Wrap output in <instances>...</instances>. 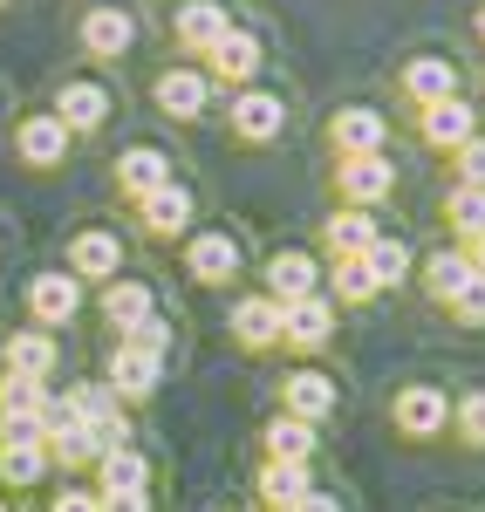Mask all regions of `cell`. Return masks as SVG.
Segmentation results:
<instances>
[{
	"label": "cell",
	"instance_id": "obj_1",
	"mask_svg": "<svg viewBox=\"0 0 485 512\" xmlns=\"http://www.w3.org/2000/svg\"><path fill=\"white\" fill-rule=\"evenodd\" d=\"M233 35V21H226V0H185L178 7V41L192 48V55H212L219 41Z\"/></svg>",
	"mask_w": 485,
	"mask_h": 512
},
{
	"label": "cell",
	"instance_id": "obj_2",
	"mask_svg": "<svg viewBox=\"0 0 485 512\" xmlns=\"http://www.w3.org/2000/svg\"><path fill=\"white\" fill-rule=\"evenodd\" d=\"M130 41H137V21H130L123 7H89V14H82V48H89V55L117 62Z\"/></svg>",
	"mask_w": 485,
	"mask_h": 512
},
{
	"label": "cell",
	"instance_id": "obj_3",
	"mask_svg": "<svg viewBox=\"0 0 485 512\" xmlns=\"http://www.w3.org/2000/svg\"><path fill=\"white\" fill-rule=\"evenodd\" d=\"M328 328H335V308H328L322 294H308V301H287V308H281V342H294V349H322Z\"/></svg>",
	"mask_w": 485,
	"mask_h": 512
},
{
	"label": "cell",
	"instance_id": "obj_4",
	"mask_svg": "<svg viewBox=\"0 0 485 512\" xmlns=\"http://www.w3.org/2000/svg\"><path fill=\"white\" fill-rule=\"evenodd\" d=\"M233 130L240 137H253V144H267V137H281V123H287V110H281V96H267V89H246V96H233Z\"/></svg>",
	"mask_w": 485,
	"mask_h": 512
},
{
	"label": "cell",
	"instance_id": "obj_5",
	"mask_svg": "<svg viewBox=\"0 0 485 512\" xmlns=\"http://www.w3.org/2000/svg\"><path fill=\"white\" fill-rule=\"evenodd\" d=\"M205 89H212V82H205L199 69H164L158 76V110L178 117V123H192V117H205Z\"/></svg>",
	"mask_w": 485,
	"mask_h": 512
},
{
	"label": "cell",
	"instance_id": "obj_6",
	"mask_svg": "<svg viewBox=\"0 0 485 512\" xmlns=\"http://www.w3.org/2000/svg\"><path fill=\"white\" fill-rule=\"evenodd\" d=\"M328 137H335L342 158H376V151H383V117H376V110H335Z\"/></svg>",
	"mask_w": 485,
	"mask_h": 512
},
{
	"label": "cell",
	"instance_id": "obj_7",
	"mask_svg": "<svg viewBox=\"0 0 485 512\" xmlns=\"http://www.w3.org/2000/svg\"><path fill=\"white\" fill-rule=\"evenodd\" d=\"M472 130H479V117H472V103H458V96L424 110V144H438V151H465Z\"/></svg>",
	"mask_w": 485,
	"mask_h": 512
},
{
	"label": "cell",
	"instance_id": "obj_8",
	"mask_svg": "<svg viewBox=\"0 0 485 512\" xmlns=\"http://www.w3.org/2000/svg\"><path fill=\"white\" fill-rule=\"evenodd\" d=\"M404 89H410V103H424V110L431 103H451L458 96V69H451L445 55H417L404 69Z\"/></svg>",
	"mask_w": 485,
	"mask_h": 512
},
{
	"label": "cell",
	"instance_id": "obj_9",
	"mask_svg": "<svg viewBox=\"0 0 485 512\" xmlns=\"http://www.w3.org/2000/svg\"><path fill=\"white\" fill-rule=\"evenodd\" d=\"M445 417H451V403H445V390H431V383H410V390L397 396V424H404L410 437L445 431Z\"/></svg>",
	"mask_w": 485,
	"mask_h": 512
},
{
	"label": "cell",
	"instance_id": "obj_10",
	"mask_svg": "<svg viewBox=\"0 0 485 512\" xmlns=\"http://www.w3.org/2000/svg\"><path fill=\"white\" fill-rule=\"evenodd\" d=\"M158 369H164V355L137 349V342H117V355H110V376H117L123 396H151L158 390Z\"/></svg>",
	"mask_w": 485,
	"mask_h": 512
},
{
	"label": "cell",
	"instance_id": "obj_11",
	"mask_svg": "<svg viewBox=\"0 0 485 512\" xmlns=\"http://www.w3.org/2000/svg\"><path fill=\"white\" fill-rule=\"evenodd\" d=\"M55 117H62V130H96V123L110 117V96H103L96 82H62Z\"/></svg>",
	"mask_w": 485,
	"mask_h": 512
},
{
	"label": "cell",
	"instance_id": "obj_12",
	"mask_svg": "<svg viewBox=\"0 0 485 512\" xmlns=\"http://www.w3.org/2000/svg\"><path fill=\"white\" fill-rule=\"evenodd\" d=\"M117 178H123V192H130V198H151V192L171 185V164H164L151 144H137V151H123V158H117Z\"/></svg>",
	"mask_w": 485,
	"mask_h": 512
},
{
	"label": "cell",
	"instance_id": "obj_13",
	"mask_svg": "<svg viewBox=\"0 0 485 512\" xmlns=\"http://www.w3.org/2000/svg\"><path fill=\"white\" fill-rule=\"evenodd\" d=\"M28 308H35V321H48V328H55V321H69L82 308V287L69 274H41L35 287H28Z\"/></svg>",
	"mask_w": 485,
	"mask_h": 512
},
{
	"label": "cell",
	"instance_id": "obj_14",
	"mask_svg": "<svg viewBox=\"0 0 485 512\" xmlns=\"http://www.w3.org/2000/svg\"><path fill=\"white\" fill-rule=\"evenodd\" d=\"M335 185H342L349 205H369V198L390 192V164H383V158H342V164H335Z\"/></svg>",
	"mask_w": 485,
	"mask_h": 512
},
{
	"label": "cell",
	"instance_id": "obj_15",
	"mask_svg": "<svg viewBox=\"0 0 485 512\" xmlns=\"http://www.w3.org/2000/svg\"><path fill=\"white\" fill-rule=\"evenodd\" d=\"M267 287H274V301H308V294H315V260H308V253H274V260H267Z\"/></svg>",
	"mask_w": 485,
	"mask_h": 512
},
{
	"label": "cell",
	"instance_id": "obj_16",
	"mask_svg": "<svg viewBox=\"0 0 485 512\" xmlns=\"http://www.w3.org/2000/svg\"><path fill=\"white\" fill-rule=\"evenodd\" d=\"M205 62H212V76H219V82H253V69H260V41L246 35V28H233Z\"/></svg>",
	"mask_w": 485,
	"mask_h": 512
},
{
	"label": "cell",
	"instance_id": "obj_17",
	"mask_svg": "<svg viewBox=\"0 0 485 512\" xmlns=\"http://www.w3.org/2000/svg\"><path fill=\"white\" fill-rule=\"evenodd\" d=\"M335 410V383L315 376V369H301V376H287V417H301V424H315Z\"/></svg>",
	"mask_w": 485,
	"mask_h": 512
},
{
	"label": "cell",
	"instance_id": "obj_18",
	"mask_svg": "<svg viewBox=\"0 0 485 512\" xmlns=\"http://www.w3.org/2000/svg\"><path fill=\"white\" fill-rule=\"evenodd\" d=\"M103 315H110V328H137V321H151V287L144 280H110V294H103Z\"/></svg>",
	"mask_w": 485,
	"mask_h": 512
},
{
	"label": "cell",
	"instance_id": "obj_19",
	"mask_svg": "<svg viewBox=\"0 0 485 512\" xmlns=\"http://www.w3.org/2000/svg\"><path fill=\"white\" fill-rule=\"evenodd\" d=\"M62 151H69L62 117H28V123H21V158H28V164H62Z\"/></svg>",
	"mask_w": 485,
	"mask_h": 512
},
{
	"label": "cell",
	"instance_id": "obj_20",
	"mask_svg": "<svg viewBox=\"0 0 485 512\" xmlns=\"http://www.w3.org/2000/svg\"><path fill=\"white\" fill-rule=\"evenodd\" d=\"M233 335H240L246 349H267V342H281V301H240V315H233Z\"/></svg>",
	"mask_w": 485,
	"mask_h": 512
},
{
	"label": "cell",
	"instance_id": "obj_21",
	"mask_svg": "<svg viewBox=\"0 0 485 512\" xmlns=\"http://www.w3.org/2000/svg\"><path fill=\"white\" fill-rule=\"evenodd\" d=\"M192 274H199V280H233V274H240V246H233L226 233L192 239Z\"/></svg>",
	"mask_w": 485,
	"mask_h": 512
},
{
	"label": "cell",
	"instance_id": "obj_22",
	"mask_svg": "<svg viewBox=\"0 0 485 512\" xmlns=\"http://www.w3.org/2000/svg\"><path fill=\"white\" fill-rule=\"evenodd\" d=\"M48 451H55L62 465H89V458H103V437L69 417V424H48Z\"/></svg>",
	"mask_w": 485,
	"mask_h": 512
},
{
	"label": "cell",
	"instance_id": "obj_23",
	"mask_svg": "<svg viewBox=\"0 0 485 512\" xmlns=\"http://www.w3.org/2000/svg\"><path fill=\"white\" fill-rule=\"evenodd\" d=\"M48 369H55V342H48V335H14V342H7V376L41 383Z\"/></svg>",
	"mask_w": 485,
	"mask_h": 512
},
{
	"label": "cell",
	"instance_id": "obj_24",
	"mask_svg": "<svg viewBox=\"0 0 485 512\" xmlns=\"http://www.w3.org/2000/svg\"><path fill=\"white\" fill-rule=\"evenodd\" d=\"M137 205H144V226H151V233H185V219H192V198L178 192V185L137 198Z\"/></svg>",
	"mask_w": 485,
	"mask_h": 512
},
{
	"label": "cell",
	"instance_id": "obj_25",
	"mask_svg": "<svg viewBox=\"0 0 485 512\" xmlns=\"http://www.w3.org/2000/svg\"><path fill=\"white\" fill-rule=\"evenodd\" d=\"M424 274H431V280H424V287H431V301H458V294L472 287V274H479V267H472L465 253H438Z\"/></svg>",
	"mask_w": 485,
	"mask_h": 512
},
{
	"label": "cell",
	"instance_id": "obj_26",
	"mask_svg": "<svg viewBox=\"0 0 485 512\" xmlns=\"http://www.w3.org/2000/svg\"><path fill=\"white\" fill-rule=\"evenodd\" d=\"M117 260H123V246L110 233H82L76 246H69V267H76V274H117Z\"/></svg>",
	"mask_w": 485,
	"mask_h": 512
},
{
	"label": "cell",
	"instance_id": "obj_27",
	"mask_svg": "<svg viewBox=\"0 0 485 512\" xmlns=\"http://www.w3.org/2000/svg\"><path fill=\"white\" fill-rule=\"evenodd\" d=\"M144 478H151V465H144L130 444L103 451V492H144Z\"/></svg>",
	"mask_w": 485,
	"mask_h": 512
},
{
	"label": "cell",
	"instance_id": "obj_28",
	"mask_svg": "<svg viewBox=\"0 0 485 512\" xmlns=\"http://www.w3.org/2000/svg\"><path fill=\"white\" fill-rule=\"evenodd\" d=\"M328 246H335L342 260H363L369 246H376V226H369L363 212H342V219H328Z\"/></svg>",
	"mask_w": 485,
	"mask_h": 512
},
{
	"label": "cell",
	"instance_id": "obj_29",
	"mask_svg": "<svg viewBox=\"0 0 485 512\" xmlns=\"http://www.w3.org/2000/svg\"><path fill=\"white\" fill-rule=\"evenodd\" d=\"M260 492H267V506H274V512H294V506H301V492H308V472H301V465H267Z\"/></svg>",
	"mask_w": 485,
	"mask_h": 512
},
{
	"label": "cell",
	"instance_id": "obj_30",
	"mask_svg": "<svg viewBox=\"0 0 485 512\" xmlns=\"http://www.w3.org/2000/svg\"><path fill=\"white\" fill-rule=\"evenodd\" d=\"M308 444H315V431H308L301 417H281V424L267 431V451H274V465H301V458H308Z\"/></svg>",
	"mask_w": 485,
	"mask_h": 512
},
{
	"label": "cell",
	"instance_id": "obj_31",
	"mask_svg": "<svg viewBox=\"0 0 485 512\" xmlns=\"http://www.w3.org/2000/svg\"><path fill=\"white\" fill-rule=\"evenodd\" d=\"M363 260H369V274H376V287H397V280L410 274V246L404 239H376Z\"/></svg>",
	"mask_w": 485,
	"mask_h": 512
},
{
	"label": "cell",
	"instance_id": "obj_32",
	"mask_svg": "<svg viewBox=\"0 0 485 512\" xmlns=\"http://www.w3.org/2000/svg\"><path fill=\"white\" fill-rule=\"evenodd\" d=\"M41 465H48V444H0V472L14 485H35Z\"/></svg>",
	"mask_w": 485,
	"mask_h": 512
},
{
	"label": "cell",
	"instance_id": "obj_33",
	"mask_svg": "<svg viewBox=\"0 0 485 512\" xmlns=\"http://www.w3.org/2000/svg\"><path fill=\"white\" fill-rule=\"evenodd\" d=\"M445 212H451V226H458L465 239H479V233H485V192H479V185H458Z\"/></svg>",
	"mask_w": 485,
	"mask_h": 512
},
{
	"label": "cell",
	"instance_id": "obj_34",
	"mask_svg": "<svg viewBox=\"0 0 485 512\" xmlns=\"http://www.w3.org/2000/svg\"><path fill=\"white\" fill-rule=\"evenodd\" d=\"M41 403H48V396H41V383H28V376H7V383H0V417H35Z\"/></svg>",
	"mask_w": 485,
	"mask_h": 512
},
{
	"label": "cell",
	"instance_id": "obj_35",
	"mask_svg": "<svg viewBox=\"0 0 485 512\" xmlns=\"http://www.w3.org/2000/svg\"><path fill=\"white\" fill-rule=\"evenodd\" d=\"M335 294H342V301H369V294H376L369 260H342V267H335Z\"/></svg>",
	"mask_w": 485,
	"mask_h": 512
},
{
	"label": "cell",
	"instance_id": "obj_36",
	"mask_svg": "<svg viewBox=\"0 0 485 512\" xmlns=\"http://www.w3.org/2000/svg\"><path fill=\"white\" fill-rule=\"evenodd\" d=\"M458 431H465V444H485V390H472L458 403Z\"/></svg>",
	"mask_w": 485,
	"mask_h": 512
},
{
	"label": "cell",
	"instance_id": "obj_37",
	"mask_svg": "<svg viewBox=\"0 0 485 512\" xmlns=\"http://www.w3.org/2000/svg\"><path fill=\"white\" fill-rule=\"evenodd\" d=\"M123 342H137V349H151V355H164V349H171V328H164V321L151 315V321H137V328H130V335H123Z\"/></svg>",
	"mask_w": 485,
	"mask_h": 512
},
{
	"label": "cell",
	"instance_id": "obj_38",
	"mask_svg": "<svg viewBox=\"0 0 485 512\" xmlns=\"http://www.w3.org/2000/svg\"><path fill=\"white\" fill-rule=\"evenodd\" d=\"M458 171H465V185H479V192H485V137H472V144L458 151Z\"/></svg>",
	"mask_w": 485,
	"mask_h": 512
},
{
	"label": "cell",
	"instance_id": "obj_39",
	"mask_svg": "<svg viewBox=\"0 0 485 512\" xmlns=\"http://www.w3.org/2000/svg\"><path fill=\"white\" fill-rule=\"evenodd\" d=\"M451 308H458L465 321H485V274H472V287H465V294H458Z\"/></svg>",
	"mask_w": 485,
	"mask_h": 512
},
{
	"label": "cell",
	"instance_id": "obj_40",
	"mask_svg": "<svg viewBox=\"0 0 485 512\" xmlns=\"http://www.w3.org/2000/svg\"><path fill=\"white\" fill-rule=\"evenodd\" d=\"M96 512H144V492H110Z\"/></svg>",
	"mask_w": 485,
	"mask_h": 512
},
{
	"label": "cell",
	"instance_id": "obj_41",
	"mask_svg": "<svg viewBox=\"0 0 485 512\" xmlns=\"http://www.w3.org/2000/svg\"><path fill=\"white\" fill-rule=\"evenodd\" d=\"M48 512H96V499H89V492H55Z\"/></svg>",
	"mask_w": 485,
	"mask_h": 512
},
{
	"label": "cell",
	"instance_id": "obj_42",
	"mask_svg": "<svg viewBox=\"0 0 485 512\" xmlns=\"http://www.w3.org/2000/svg\"><path fill=\"white\" fill-rule=\"evenodd\" d=\"M294 512H342V506H335L328 492H301V506H294Z\"/></svg>",
	"mask_w": 485,
	"mask_h": 512
},
{
	"label": "cell",
	"instance_id": "obj_43",
	"mask_svg": "<svg viewBox=\"0 0 485 512\" xmlns=\"http://www.w3.org/2000/svg\"><path fill=\"white\" fill-rule=\"evenodd\" d=\"M465 260H472V267H479V274H485V233L472 239V253H465Z\"/></svg>",
	"mask_w": 485,
	"mask_h": 512
},
{
	"label": "cell",
	"instance_id": "obj_44",
	"mask_svg": "<svg viewBox=\"0 0 485 512\" xmlns=\"http://www.w3.org/2000/svg\"><path fill=\"white\" fill-rule=\"evenodd\" d=\"M479 41H485V7H479Z\"/></svg>",
	"mask_w": 485,
	"mask_h": 512
}]
</instances>
